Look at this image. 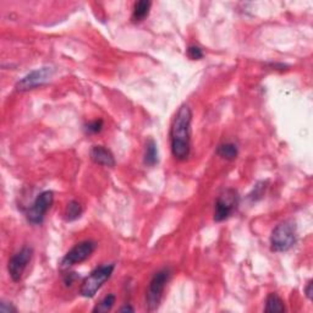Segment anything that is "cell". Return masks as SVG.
<instances>
[{
  "mask_svg": "<svg viewBox=\"0 0 313 313\" xmlns=\"http://www.w3.org/2000/svg\"><path fill=\"white\" fill-rule=\"evenodd\" d=\"M191 108L181 105L170 128L171 153L177 160H186L191 153Z\"/></svg>",
  "mask_w": 313,
  "mask_h": 313,
  "instance_id": "6da1fadb",
  "label": "cell"
},
{
  "mask_svg": "<svg viewBox=\"0 0 313 313\" xmlns=\"http://www.w3.org/2000/svg\"><path fill=\"white\" fill-rule=\"evenodd\" d=\"M114 269H115L114 263H109V264L107 263V264L99 265L95 271L91 272L90 276L84 278L82 284H81V296L86 298L95 297L99 289L104 285V283L108 282L113 276Z\"/></svg>",
  "mask_w": 313,
  "mask_h": 313,
  "instance_id": "7a4b0ae2",
  "label": "cell"
},
{
  "mask_svg": "<svg viewBox=\"0 0 313 313\" xmlns=\"http://www.w3.org/2000/svg\"><path fill=\"white\" fill-rule=\"evenodd\" d=\"M296 242V225L292 220H285L272 231L271 248L274 252H286Z\"/></svg>",
  "mask_w": 313,
  "mask_h": 313,
  "instance_id": "3957f363",
  "label": "cell"
},
{
  "mask_svg": "<svg viewBox=\"0 0 313 313\" xmlns=\"http://www.w3.org/2000/svg\"><path fill=\"white\" fill-rule=\"evenodd\" d=\"M170 276V268H162L151 279L147 292H146V306H147L148 311H156L159 307Z\"/></svg>",
  "mask_w": 313,
  "mask_h": 313,
  "instance_id": "277c9868",
  "label": "cell"
},
{
  "mask_svg": "<svg viewBox=\"0 0 313 313\" xmlns=\"http://www.w3.org/2000/svg\"><path fill=\"white\" fill-rule=\"evenodd\" d=\"M240 203V196L238 191L234 189H228L216 198L215 207H214V221L220 223V221L227 220L230 218L234 213L236 212Z\"/></svg>",
  "mask_w": 313,
  "mask_h": 313,
  "instance_id": "5b68a950",
  "label": "cell"
},
{
  "mask_svg": "<svg viewBox=\"0 0 313 313\" xmlns=\"http://www.w3.org/2000/svg\"><path fill=\"white\" fill-rule=\"evenodd\" d=\"M53 202H54V194L52 191L40 192L32 203V206L26 212L27 220L33 225L42 224L47 212L51 209Z\"/></svg>",
  "mask_w": 313,
  "mask_h": 313,
  "instance_id": "8992f818",
  "label": "cell"
},
{
  "mask_svg": "<svg viewBox=\"0 0 313 313\" xmlns=\"http://www.w3.org/2000/svg\"><path fill=\"white\" fill-rule=\"evenodd\" d=\"M97 248V242L93 240H86V241L80 242V244L75 245L71 250L67 252L61 259V267L69 268L75 264H80L88 259L92 256L93 252Z\"/></svg>",
  "mask_w": 313,
  "mask_h": 313,
  "instance_id": "52a82bcc",
  "label": "cell"
},
{
  "mask_svg": "<svg viewBox=\"0 0 313 313\" xmlns=\"http://www.w3.org/2000/svg\"><path fill=\"white\" fill-rule=\"evenodd\" d=\"M53 74H54V70L51 66H44L33 70L30 74L23 76L21 80L16 83V90L20 91V92H27V91L43 86L51 80Z\"/></svg>",
  "mask_w": 313,
  "mask_h": 313,
  "instance_id": "ba28073f",
  "label": "cell"
},
{
  "mask_svg": "<svg viewBox=\"0 0 313 313\" xmlns=\"http://www.w3.org/2000/svg\"><path fill=\"white\" fill-rule=\"evenodd\" d=\"M32 256H33V250H32V247L25 246L9 259L8 272L9 276H10L11 279H13V282L17 283L22 279L23 273H25L28 263L31 262Z\"/></svg>",
  "mask_w": 313,
  "mask_h": 313,
  "instance_id": "9c48e42d",
  "label": "cell"
},
{
  "mask_svg": "<svg viewBox=\"0 0 313 313\" xmlns=\"http://www.w3.org/2000/svg\"><path fill=\"white\" fill-rule=\"evenodd\" d=\"M91 159L96 163V164L107 166V168H113L115 165V159L112 152L104 146H93L91 149Z\"/></svg>",
  "mask_w": 313,
  "mask_h": 313,
  "instance_id": "30bf717a",
  "label": "cell"
},
{
  "mask_svg": "<svg viewBox=\"0 0 313 313\" xmlns=\"http://www.w3.org/2000/svg\"><path fill=\"white\" fill-rule=\"evenodd\" d=\"M216 154L225 160H235L239 156V148L235 143H221L216 148Z\"/></svg>",
  "mask_w": 313,
  "mask_h": 313,
  "instance_id": "8fae6325",
  "label": "cell"
},
{
  "mask_svg": "<svg viewBox=\"0 0 313 313\" xmlns=\"http://www.w3.org/2000/svg\"><path fill=\"white\" fill-rule=\"evenodd\" d=\"M152 3L148 0H140L135 4L132 11V20L135 22L143 21L149 15V10H151Z\"/></svg>",
  "mask_w": 313,
  "mask_h": 313,
  "instance_id": "7c38bea8",
  "label": "cell"
},
{
  "mask_svg": "<svg viewBox=\"0 0 313 313\" xmlns=\"http://www.w3.org/2000/svg\"><path fill=\"white\" fill-rule=\"evenodd\" d=\"M83 209L82 206H81L80 202L72 200L67 203L65 212H64V218H65L66 221H74L76 219H78L82 214Z\"/></svg>",
  "mask_w": 313,
  "mask_h": 313,
  "instance_id": "4fadbf2b",
  "label": "cell"
},
{
  "mask_svg": "<svg viewBox=\"0 0 313 313\" xmlns=\"http://www.w3.org/2000/svg\"><path fill=\"white\" fill-rule=\"evenodd\" d=\"M159 160L158 157V148L157 143L153 140H149L146 145V152H145V164L148 166H154Z\"/></svg>",
  "mask_w": 313,
  "mask_h": 313,
  "instance_id": "5bb4252c",
  "label": "cell"
},
{
  "mask_svg": "<svg viewBox=\"0 0 313 313\" xmlns=\"http://www.w3.org/2000/svg\"><path fill=\"white\" fill-rule=\"evenodd\" d=\"M265 312H285L284 301L277 294H269L265 300Z\"/></svg>",
  "mask_w": 313,
  "mask_h": 313,
  "instance_id": "9a60e30c",
  "label": "cell"
},
{
  "mask_svg": "<svg viewBox=\"0 0 313 313\" xmlns=\"http://www.w3.org/2000/svg\"><path fill=\"white\" fill-rule=\"evenodd\" d=\"M114 303H115V295L109 294L107 295L97 306L93 308V312H108L113 308Z\"/></svg>",
  "mask_w": 313,
  "mask_h": 313,
  "instance_id": "2e32d148",
  "label": "cell"
},
{
  "mask_svg": "<svg viewBox=\"0 0 313 313\" xmlns=\"http://www.w3.org/2000/svg\"><path fill=\"white\" fill-rule=\"evenodd\" d=\"M187 55L192 60H200L203 58V52L198 46H190L187 48Z\"/></svg>",
  "mask_w": 313,
  "mask_h": 313,
  "instance_id": "e0dca14e",
  "label": "cell"
},
{
  "mask_svg": "<svg viewBox=\"0 0 313 313\" xmlns=\"http://www.w3.org/2000/svg\"><path fill=\"white\" fill-rule=\"evenodd\" d=\"M103 126H104L103 120L98 119V120H95V121L90 122V124L86 126V131L88 133H98V132H101Z\"/></svg>",
  "mask_w": 313,
  "mask_h": 313,
  "instance_id": "ac0fdd59",
  "label": "cell"
},
{
  "mask_svg": "<svg viewBox=\"0 0 313 313\" xmlns=\"http://www.w3.org/2000/svg\"><path fill=\"white\" fill-rule=\"evenodd\" d=\"M264 191H265V183L257 184V185L254 186L253 192L250 195V197L252 198L253 201L259 200V198H262V196H263V194H264Z\"/></svg>",
  "mask_w": 313,
  "mask_h": 313,
  "instance_id": "d6986e66",
  "label": "cell"
},
{
  "mask_svg": "<svg viewBox=\"0 0 313 313\" xmlns=\"http://www.w3.org/2000/svg\"><path fill=\"white\" fill-rule=\"evenodd\" d=\"M0 309L3 312H16V308L13 305L7 306V302H2V306H0Z\"/></svg>",
  "mask_w": 313,
  "mask_h": 313,
  "instance_id": "ffe728a7",
  "label": "cell"
},
{
  "mask_svg": "<svg viewBox=\"0 0 313 313\" xmlns=\"http://www.w3.org/2000/svg\"><path fill=\"white\" fill-rule=\"evenodd\" d=\"M306 296L312 300V282H309L306 286Z\"/></svg>",
  "mask_w": 313,
  "mask_h": 313,
  "instance_id": "44dd1931",
  "label": "cell"
},
{
  "mask_svg": "<svg viewBox=\"0 0 313 313\" xmlns=\"http://www.w3.org/2000/svg\"><path fill=\"white\" fill-rule=\"evenodd\" d=\"M133 312L135 309L132 308V307L131 306H125V307H121V308H120V312Z\"/></svg>",
  "mask_w": 313,
  "mask_h": 313,
  "instance_id": "7402d4cb",
  "label": "cell"
}]
</instances>
